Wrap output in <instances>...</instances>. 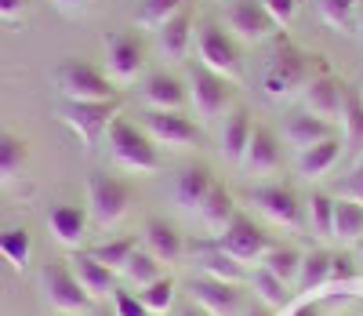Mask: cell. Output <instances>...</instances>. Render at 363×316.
I'll return each mask as SVG.
<instances>
[{
	"label": "cell",
	"mask_w": 363,
	"mask_h": 316,
	"mask_svg": "<svg viewBox=\"0 0 363 316\" xmlns=\"http://www.w3.org/2000/svg\"><path fill=\"white\" fill-rule=\"evenodd\" d=\"M330 258L327 251H309V255H301V273H298V288L301 291H313L320 283L330 280Z\"/></svg>",
	"instance_id": "d590c367"
},
{
	"label": "cell",
	"mask_w": 363,
	"mask_h": 316,
	"mask_svg": "<svg viewBox=\"0 0 363 316\" xmlns=\"http://www.w3.org/2000/svg\"><path fill=\"white\" fill-rule=\"evenodd\" d=\"M356 8H359V0H316L320 22L330 26L335 33H349L356 22Z\"/></svg>",
	"instance_id": "d6a6232c"
},
{
	"label": "cell",
	"mask_w": 363,
	"mask_h": 316,
	"mask_svg": "<svg viewBox=\"0 0 363 316\" xmlns=\"http://www.w3.org/2000/svg\"><path fill=\"white\" fill-rule=\"evenodd\" d=\"M48 229L62 247H80L87 233V211L77 204H55L48 211Z\"/></svg>",
	"instance_id": "44dd1931"
},
{
	"label": "cell",
	"mask_w": 363,
	"mask_h": 316,
	"mask_svg": "<svg viewBox=\"0 0 363 316\" xmlns=\"http://www.w3.org/2000/svg\"><path fill=\"white\" fill-rule=\"evenodd\" d=\"M345 276H352V262L335 255V258H330V280H345Z\"/></svg>",
	"instance_id": "bcb514c9"
},
{
	"label": "cell",
	"mask_w": 363,
	"mask_h": 316,
	"mask_svg": "<svg viewBox=\"0 0 363 316\" xmlns=\"http://www.w3.org/2000/svg\"><path fill=\"white\" fill-rule=\"evenodd\" d=\"M244 316H269V309H262V305H251Z\"/></svg>",
	"instance_id": "681fc988"
},
{
	"label": "cell",
	"mask_w": 363,
	"mask_h": 316,
	"mask_svg": "<svg viewBox=\"0 0 363 316\" xmlns=\"http://www.w3.org/2000/svg\"><path fill=\"white\" fill-rule=\"evenodd\" d=\"M251 283H255V291H258L262 302H269V305H284V302H287V283L277 280L269 269H258V273L251 276Z\"/></svg>",
	"instance_id": "ab89813d"
},
{
	"label": "cell",
	"mask_w": 363,
	"mask_h": 316,
	"mask_svg": "<svg viewBox=\"0 0 363 316\" xmlns=\"http://www.w3.org/2000/svg\"><path fill=\"white\" fill-rule=\"evenodd\" d=\"M87 204H91V218H95L99 226H116L120 218L128 214L131 207V193L128 185L106 175V171H91L87 178Z\"/></svg>",
	"instance_id": "ba28073f"
},
{
	"label": "cell",
	"mask_w": 363,
	"mask_h": 316,
	"mask_svg": "<svg viewBox=\"0 0 363 316\" xmlns=\"http://www.w3.org/2000/svg\"><path fill=\"white\" fill-rule=\"evenodd\" d=\"M269 15L277 18V26H287L294 15H298V0H265Z\"/></svg>",
	"instance_id": "7bdbcfd3"
},
{
	"label": "cell",
	"mask_w": 363,
	"mask_h": 316,
	"mask_svg": "<svg viewBox=\"0 0 363 316\" xmlns=\"http://www.w3.org/2000/svg\"><path fill=\"white\" fill-rule=\"evenodd\" d=\"M335 197H327V193H316V197H309V226H313V233L316 236H323V240H335Z\"/></svg>",
	"instance_id": "8d00e7d4"
},
{
	"label": "cell",
	"mask_w": 363,
	"mask_h": 316,
	"mask_svg": "<svg viewBox=\"0 0 363 316\" xmlns=\"http://www.w3.org/2000/svg\"><path fill=\"white\" fill-rule=\"evenodd\" d=\"M51 4L62 11V15H84V11L95 8V0H51Z\"/></svg>",
	"instance_id": "f6af8a7d"
},
{
	"label": "cell",
	"mask_w": 363,
	"mask_h": 316,
	"mask_svg": "<svg viewBox=\"0 0 363 316\" xmlns=\"http://www.w3.org/2000/svg\"><path fill=\"white\" fill-rule=\"evenodd\" d=\"M145 251L160 266H174L186 255V240H182V233L171 222H164V218H149L145 222Z\"/></svg>",
	"instance_id": "d6986e66"
},
{
	"label": "cell",
	"mask_w": 363,
	"mask_h": 316,
	"mask_svg": "<svg viewBox=\"0 0 363 316\" xmlns=\"http://www.w3.org/2000/svg\"><path fill=\"white\" fill-rule=\"evenodd\" d=\"M178 11H186V0H142V8L135 11V26L142 29H160L171 22Z\"/></svg>",
	"instance_id": "836d02e7"
},
{
	"label": "cell",
	"mask_w": 363,
	"mask_h": 316,
	"mask_svg": "<svg viewBox=\"0 0 363 316\" xmlns=\"http://www.w3.org/2000/svg\"><path fill=\"white\" fill-rule=\"evenodd\" d=\"M342 128H345V149L349 156H363V99L359 91H345V109H342Z\"/></svg>",
	"instance_id": "83f0119b"
},
{
	"label": "cell",
	"mask_w": 363,
	"mask_h": 316,
	"mask_svg": "<svg viewBox=\"0 0 363 316\" xmlns=\"http://www.w3.org/2000/svg\"><path fill=\"white\" fill-rule=\"evenodd\" d=\"M215 185H218V182H215V175H211V168L193 164V168H186V171H178L171 197H174V204H178L182 211H200Z\"/></svg>",
	"instance_id": "e0dca14e"
},
{
	"label": "cell",
	"mask_w": 363,
	"mask_h": 316,
	"mask_svg": "<svg viewBox=\"0 0 363 316\" xmlns=\"http://www.w3.org/2000/svg\"><path fill=\"white\" fill-rule=\"evenodd\" d=\"M40 283H44V295L51 302L55 312H62V316H80L91 309V298L84 288H80V280L73 276L69 262H48L44 273H40Z\"/></svg>",
	"instance_id": "8992f818"
},
{
	"label": "cell",
	"mask_w": 363,
	"mask_h": 316,
	"mask_svg": "<svg viewBox=\"0 0 363 316\" xmlns=\"http://www.w3.org/2000/svg\"><path fill=\"white\" fill-rule=\"evenodd\" d=\"M335 240L342 244H359L363 240V204L342 197L335 204Z\"/></svg>",
	"instance_id": "4316f807"
},
{
	"label": "cell",
	"mask_w": 363,
	"mask_h": 316,
	"mask_svg": "<svg viewBox=\"0 0 363 316\" xmlns=\"http://www.w3.org/2000/svg\"><path fill=\"white\" fill-rule=\"evenodd\" d=\"M306 84H309V58L291 44H280L262 73V91L269 99H284V94H291L294 87H306Z\"/></svg>",
	"instance_id": "277c9868"
},
{
	"label": "cell",
	"mask_w": 363,
	"mask_h": 316,
	"mask_svg": "<svg viewBox=\"0 0 363 316\" xmlns=\"http://www.w3.org/2000/svg\"><path fill=\"white\" fill-rule=\"evenodd\" d=\"M142 305L149 309V312H167L171 305H174V280L171 276H160V280H153L149 288H142Z\"/></svg>",
	"instance_id": "f35d334b"
},
{
	"label": "cell",
	"mask_w": 363,
	"mask_h": 316,
	"mask_svg": "<svg viewBox=\"0 0 363 316\" xmlns=\"http://www.w3.org/2000/svg\"><path fill=\"white\" fill-rule=\"evenodd\" d=\"M142 102L145 109H182L189 102V87L171 73H153L142 84Z\"/></svg>",
	"instance_id": "ffe728a7"
},
{
	"label": "cell",
	"mask_w": 363,
	"mask_h": 316,
	"mask_svg": "<svg viewBox=\"0 0 363 316\" xmlns=\"http://www.w3.org/2000/svg\"><path fill=\"white\" fill-rule=\"evenodd\" d=\"M145 66V48L135 33H109L106 37V77L113 84H135Z\"/></svg>",
	"instance_id": "7c38bea8"
},
{
	"label": "cell",
	"mask_w": 363,
	"mask_h": 316,
	"mask_svg": "<svg viewBox=\"0 0 363 316\" xmlns=\"http://www.w3.org/2000/svg\"><path fill=\"white\" fill-rule=\"evenodd\" d=\"M189 102L203 124H215L218 116H229L233 109V80L196 66L189 73Z\"/></svg>",
	"instance_id": "5b68a950"
},
{
	"label": "cell",
	"mask_w": 363,
	"mask_h": 316,
	"mask_svg": "<svg viewBox=\"0 0 363 316\" xmlns=\"http://www.w3.org/2000/svg\"><path fill=\"white\" fill-rule=\"evenodd\" d=\"M200 266H203V276L229 280V283H240V280H244V266H240L236 258H229L218 244L211 247V251H203V255H200Z\"/></svg>",
	"instance_id": "e575fe53"
},
{
	"label": "cell",
	"mask_w": 363,
	"mask_h": 316,
	"mask_svg": "<svg viewBox=\"0 0 363 316\" xmlns=\"http://www.w3.org/2000/svg\"><path fill=\"white\" fill-rule=\"evenodd\" d=\"M233 200H229V193L222 185H215L211 189V197L203 200V207H200V218H203V226L211 229V233H222L229 222H233Z\"/></svg>",
	"instance_id": "1f68e13d"
},
{
	"label": "cell",
	"mask_w": 363,
	"mask_h": 316,
	"mask_svg": "<svg viewBox=\"0 0 363 316\" xmlns=\"http://www.w3.org/2000/svg\"><path fill=\"white\" fill-rule=\"evenodd\" d=\"M356 255H359V258H363V240H359V244H356Z\"/></svg>",
	"instance_id": "816d5d0a"
},
{
	"label": "cell",
	"mask_w": 363,
	"mask_h": 316,
	"mask_svg": "<svg viewBox=\"0 0 363 316\" xmlns=\"http://www.w3.org/2000/svg\"><path fill=\"white\" fill-rule=\"evenodd\" d=\"M29 8V0H0V22H18Z\"/></svg>",
	"instance_id": "ee69618b"
},
{
	"label": "cell",
	"mask_w": 363,
	"mask_h": 316,
	"mask_svg": "<svg viewBox=\"0 0 363 316\" xmlns=\"http://www.w3.org/2000/svg\"><path fill=\"white\" fill-rule=\"evenodd\" d=\"M189 298L193 305H200L207 316H236L244 309V295H240L236 283L229 280H215V276H200L189 283Z\"/></svg>",
	"instance_id": "4fadbf2b"
},
{
	"label": "cell",
	"mask_w": 363,
	"mask_h": 316,
	"mask_svg": "<svg viewBox=\"0 0 363 316\" xmlns=\"http://www.w3.org/2000/svg\"><path fill=\"white\" fill-rule=\"evenodd\" d=\"M262 269H269L277 280H284L287 288L291 283H298V273H301V251H294V247H277L272 244V251L262 258Z\"/></svg>",
	"instance_id": "f1b7e54d"
},
{
	"label": "cell",
	"mask_w": 363,
	"mask_h": 316,
	"mask_svg": "<svg viewBox=\"0 0 363 316\" xmlns=\"http://www.w3.org/2000/svg\"><path fill=\"white\" fill-rule=\"evenodd\" d=\"M342 149H345V142L342 138H323V142H316V146H309V149H301L298 153V175L301 178H323L330 168H335L338 160H342Z\"/></svg>",
	"instance_id": "603a6c76"
},
{
	"label": "cell",
	"mask_w": 363,
	"mask_h": 316,
	"mask_svg": "<svg viewBox=\"0 0 363 316\" xmlns=\"http://www.w3.org/2000/svg\"><path fill=\"white\" fill-rule=\"evenodd\" d=\"M29 164V146L26 138L11 135V131H0V185L15 182Z\"/></svg>",
	"instance_id": "484cf974"
},
{
	"label": "cell",
	"mask_w": 363,
	"mask_h": 316,
	"mask_svg": "<svg viewBox=\"0 0 363 316\" xmlns=\"http://www.w3.org/2000/svg\"><path fill=\"white\" fill-rule=\"evenodd\" d=\"M91 316H116V312H91Z\"/></svg>",
	"instance_id": "f5cc1de1"
},
{
	"label": "cell",
	"mask_w": 363,
	"mask_h": 316,
	"mask_svg": "<svg viewBox=\"0 0 363 316\" xmlns=\"http://www.w3.org/2000/svg\"><path fill=\"white\" fill-rule=\"evenodd\" d=\"M330 135H335V131H330V124L320 120V116H313V113H294V116H287V124H284V138H287V146H294L298 153L309 149V146H316V142H323V138H330Z\"/></svg>",
	"instance_id": "cb8c5ba5"
},
{
	"label": "cell",
	"mask_w": 363,
	"mask_h": 316,
	"mask_svg": "<svg viewBox=\"0 0 363 316\" xmlns=\"http://www.w3.org/2000/svg\"><path fill=\"white\" fill-rule=\"evenodd\" d=\"M55 84H58L66 102H109V99H116V84L102 70L87 66V62H77V58L62 62L55 70Z\"/></svg>",
	"instance_id": "3957f363"
},
{
	"label": "cell",
	"mask_w": 363,
	"mask_h": 316,
	"mask_svg": "<svg viewBox=\"0 0 363 316\" xmlns=\"http://www.w3.org/2000/svg\"><path fill=\"white\" fill-rule=\"evenodd\" d=\"M247 204L277 226H301V204L291 185H262L247 193Z\"/></svg>",
	"instance_id": "5bb4252c"
},
{
	"label": "cell",
	"mask_w": 363,
	"mask_h": 316,
	"mask_svg": "<svg viewBox=\"0 0 363 316\" xmlns=\"http://www.w3.org/2000/svg\"><path fill=\"white\" fill-rule=\"evenodd\" d=\"M69 269H73V276L80 280V288L91 298H109L116 291V273L106 269L99 258H91L87 251H77V255L69 258Z\"/></svg>",
	"instance_id": "ac0fdd59"
},
{
	"label": "cell",
	"mask_w": 363,
	"mask_h": 316,
	"mask_svg": "<svg viewBox=\"0 0 363 316\" xmlns=\"http://www.w3.org/2000/svg\"><path fill=\"white\" fill-rule=\"evenodd\" d=\"M142 124H145V135L153 138V142H160V146H178V149H193V146H200V128L189 120V116H182V109H145V116H142Z\"/></svg>",
	"instance_id": "30bf717a"
},
{
	"label": "cell",
	"mask_w": 363,
	"mask_h": 316,
	"mask_svg": "<svg viewBox=\"0 0 363 316\" xmlns=\"http://www.w3.org/2000/svg\"><path fill=\"white\" fill-rule=\"evenodd\" d=\"M164 266L153 258V255H149V251H135V255L128 258V266H124V276L131 280V283H138V288H149V283H153V280H160L164 273H160Z\"/></svg>",
	"instance_id": "74e56055"
},
{
	"label": "cell",
	"mask_w": 363,
	"mask_h": 316,
	"mask_svg": "<svg viewBox=\"0 0 363 316\" xmlns=\"http://www.w3.org/2000/svg\"><path fill=\"white\" fill-rule=\"evenodd\" d=\"M359 99H363V87H359Z\"/></svg>",
	"instance_id": "db71d44e"
},
{
	"label": "cell",
	"mask_w": 363,
	"mask_h": 316,
	"mask_svg": "<svg viewBox=\"0 0 363 316\" xmlns=\"http://www.w3.org/2000/svg\"><path fill=\"white\" fill-rule=\"evenodd\" d=\"M160 51L167 58H186L189 48H193V37H196V29H193V15L189 11H178L171 22H164L160 29Z\"/></svg>",
	"instance_id": "d4e9b609"
},
{
	"label": "cell",
	"mask_w": 363,
	"mask_h": 316,
	"mask_svg": "<svg viewBox=\"0 0 363 316\" xmlns=\"http://www.w3.org/2000/svg\"><path fill=\"white\" fill-rule=\"evenodd\" d=\"M251 135H255L251 113L247 109H229V116L222 124V156L229 164H244V153L251 146Z\"/></svg>",
	"instance_id": "7402d4cb"
},
{
	"label": "cell",
	"mask_w": 363,
	"mask_h": 316,
	"mask_svg": "<svg viewBox=\"0 0 363 316\" xmlns=\"http://www.w3.org/2000/svg\"><path fill=\"white\" fill-rule=\"evenodd\" d=\"M55 316H62V312H55Z\"/></svg>",
	"instance_id": "11a10c76"
},
{
	"label": "cell",
	"mask_w": 363,
	"mask_h": 316,
	"mask_svg": "<svg viewBox=\"0 0 363 316\" xmlns=\"http://www.w3.org/2000/svg\"><path fill=\"white\" fill-rule=\"evenodd\" d=\"M338 189H342V197H349V200H359V204H363V156L356 160V168L349 171V178H345Z\"/></svg>",
	"instance_id": "b9f144b4"
},
{
	"label": "cell",
	"mask_w": 363,
	"mask_h": 316,
	"mask_svg": "<svg viewBox=\"0 0 363 316\" xmlns=\"http://www.w3.org/2000/svg\"><path fill=\"white\" fill-rule=\"evenodd\" d=\"M138 251V236H120V240H106V244H99V247H91L87 255L91 258H99L106 269H113V273H124V266H128V258Z\"/></svg>",
	"instance_id": "4dcf8cb0"
},
{
	"label": "cell",
	"mask_w": 363,
	"mask_h": 316,
	"mask_svg": "<svg viewBox=\"0 0 363 316\" xmlns=\"http://www.w3.org/2000/svg\"><path fill=\"white\" fill-rule=\"evenodd\" d=\"M29 251H33V236H29L26 226H15V229H4V233H0V255H4V262H8L15 273L26 269Z\"/></svg>",
	"instance_id": "f546056e"
},
{
	"label": "cell",
	"mask_w": 363,
	"mask_h": 316,
	"mask_svg": "<svg viewBox=\"0 0 363 316\" xmlns=\"http://www.w3.org/2000/svg\"><path fill=\"white\" fill-rule=\"evenodd\" d=\"M244 168L247 175H255V178H269V175H277L280 168H284V149H280V138L272 135L269 128H255V135H251V146H247V153H244Z\"/></svg>",
	"instance_id": "2e32d148"
},
{
	"label": "cell",
	"mask_w": 363,
	"mask_h": 316,
	"mask_svg": "<svg viewBox=\"0 0 363 316\" xmlns=\"http://www.w3.org/2000/svg\"><path fill=\"white\" fill-rule=\"evenodd\" d=\"M106 138H109L113 160L124 168V171H157V168H160V153H157L153 138H149L138 124L116 116V120L109 124Z\"/></svg>",
	"instance_id": "6da1fadb"
},
{
	"label": "cell",
	"mask_w": 363,
	"mask_h": 316,
	"mask_svg": "<svg viewBox=\"0 0 363 316\" xmlns=\"http://www.w3.org/2000/svg\"><path fill=\"white\" fill-rule=\"evenodd\" d=\"M193 51H196V58H200L203 70L218 73V77H225V80H240V77H244V58H240L233 37L225 33L222 26H215V22L200 26L196 37H193Z\"/></svg>",
	"instance_id": "7a4b0ae2"
},
{
	"label": "cell",
	"mask_w": 363,
	"mask_h": 316,
	"mask_svg": "<svg viewBox=\"0 0 363 316\" xmlns=\"http://www.w3.org/2000/svg\"><path fill=\"white\" fill-rule=\"evenodd\" d=\"M291 316H320V309H316V305H298Z\"/></svg>",
	"instance_id": "7dc6e473"
},
{
	"label": "cell",
	"mask_w": 363,
	"mask_h": 316,
	"mask_svg": "<svg viewBox=\"0 0 363 316\" xmlns=\"http://www.w3.org/2000/svg\"><path fill=\"white\" fill-rule=\"evenodd\" d=\"M113 312L116 316H153L145 305H142V298L138 295H131V291H113Z\"/></svg>",
	"instance_id": "60d3db41"
},
{
	"label": "cell",
	"mask_w": 363,
	"mask_h": 316,
	"mask_svg": "<svg viewBox=\"0 0 363 316\" xmlns=\"http://www.w3.org/2000/svg\"><path fill=\"white\" fill-rule=\"evenodd\" d=\"M116 109H120V99H109V102H66L62 120L87 149H95L102 142V135L109 131V124L116 120Z\"/></svg>",
	"instance_id": "52a82bcc"
},
{
	"label": "cell",
	"mask_w": 363,
	"mask_h": 316,
	"mask_svg": "<svg viewBox=\"0 0 363 316\" xmlns=\"http://www.w3.org/2000/svg\"><path fill=\"white\" fill-rule=\"evenodd\" d=\"M356 29H359V33H363V8H359V15H356Z\"/></svg>",
	"instance_id": "f907efd6"
},
{
	"label": "cell",
	"mask_w": 363,
	"mask_h": 316,
	"mask_svg": "<svg viewBox=\"0 0 363 316\" xmlns=\"http://www.w3.org/2000/svg\"><path fill=\"white\" fill-rule=\"evenodd\" d=\"M178 316H207V312H203V309H200V305H186V309H182V312H178Z\"/></svg>",
	"instance_id": "c3c4849f"
},
{
	"label": "cell",
	"mask_w": 363,
	"mask_h": 316,
	"mask_svg": "<svg viewBox=\"0 0 363 316\" xmlns=\"http://www.w3.org/2000/svg\"><path fill=\"white\" fill-rule=\"evenodd\" d=\"M225 22L233 29V37L247 40V44H262L269 37H277V18L269 15L265 0H233L229 11H225Z\"/></svg>",
	"instance_id": "8fae6325"
},
{
	"label": "cell",
	"mask_w": 363,
	"mask_h": 316,
	"mask_svg": "<svg viewBox=\"0 0 363 316\" xmlns=\"http://www.w3.org/2000/svg\"><path fill=\"white\" fill-rule=\"evenodd\" d=\"M345 84L330 73H320L306 84V113L320 116V120H342V109H345Z\"/></svg>",
	"instance_id": "9a60e30c"
},
{
	"label": "cell",
	"mask_w": 363,
	"mask_h": 316,
	"mask_svg": "<svg viewBox=\"0 0 363 316\" xmlns=\"http://www.w3.org/2000/svg\"><path fill=\"white\" fill-rule=\"evenodd\" d=\"M229 258H236L240 266H247V262H258V258H265L269 251H272V244H269V233H262V226L258 222H251L247 214H233V222L218 233V240H215Z\"/></svg>",
	"instance_id": "9c48e42d"
}]
</instances>
